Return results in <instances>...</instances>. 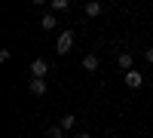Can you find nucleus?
Instances as JSON below:
<instances>
[{"label": "nucleus", "instance_id": "f257e3e1", "mask_svg": "<svg viewBox=\"0 0 153 138\" xmlns=\"http://www.w3.org/2000/svg\"><path fill=\"white\" fill-rule=\"evenodd\" d=\"M71 46H74V31H65V34H58L55 52H58V55H68V52H71Z\"/></svg>", "mask_w": 153, "mask_h": 138}, {"label": "nucleus", "instance_id": "f03ea898", "mask_svg": "<svg viewBox=\"0 0 153 138\" xmlns=\"http://www.w3.org/2000/svg\"><path fill=\"white\" fill-rule=\"evenodd\" d=\"M31 74H34V80H46L49 61H46V58H34V61H31Z\"/></svg>", "mask_w": 153, "mask_h": 138}, {"label": "nucleus", "instance_id": "7ed1b4c3", "mask_svg": "<svg viewBox=\"0 0 153 138\" xmlns=\"http://www.w3.org/2000/svg\"><path fill=\"white\" fill-rule=\"evenodd\" d=\"M126 86H129V89H141L144 86V74L141 71H129L126 74Z\"/></svg>", "mask_w": 153, "mask_h": 138}, {"label": "nucleus", "instance_id": "20e7f679", "mask_svg": "<svg viewBox=\"0 0 153 138\" xmlns=\"http://www.w3.org/2000/svg\"><path fill=\"white\" fill-rule=\"evenodd\" d=\"M132 61H135V58H132V52H120V55H117V65H120L126 74L132 71Z\"/></svg>", "mask_w": 153, "mask_h": 138}, {"label": "nucleus", "instance_id": "39448f33", "mask_svg": "<svg viewBox=\"0 0 153 138\" xmlns=\"http://www.w3.org/2000/svg\"><path fill=\"white\" fill-rule=\"evenodd\" d=\"M83 9H86V16H89V19H95V16H101V9H104V6H101L98 0H89Z\"/></svg>", "mask_w": 153, "mask_h": 138}, {"label": "nucleus", "instance_id": "423d86ee", "mask_svg": "<svg viewBox=\"0 0 153 138\" xmlns=\"http://www.w3.org/2000/svg\"><path fill=\"white\" fill-rule=\"evenodd\" d=\"M83 68H86L89 74H95V71H98V55H86V58H83Z\"/></svg>", "mask_w": 153, "mask_h": 138}, {"label": "nucleus", "instance_id": "0eeeda50", "mask_svg": "<svg viewBox=\"0 0 153 138\" xmlns=\"http://www.w3.org/2000/svg\"><path fill=\"white\" fill-rule=\"evenodd\" d=\"M31 95H46V80H31Z\"/></svg>", "mask_w": 153, "mask_h": 138}, {"label": "nucleus", "instance_id": "6e6552de", "mask_svg": "<svg viewBox=\"0 0 153 138\" xmlns=\"http://www.w3.org/2000/svg\"><path fill=\"white\" fill-rule=\"evenodd\" d=\"M58 126L65 129V132H71V129L76 126V117H74V114H65V117H61V123H58Z\"/></svg>", "mask_w": 153, "mask_h": 138}, {"label": "nucleus", "instance_id": "1a4fd4ad", "mask_svg": "<svg viewBox=\"0 0 153 138\" xmlns=\"http://www.w3.org/2000/svg\"><path fill=\"white\" fill-rule=\"evenodd\" d=\"M46 138H65V129H61V126H49L46 129Z\"/></svg>", "mask_w": 153, "mask_h": 138}, {"label": "nucleus", "instance_id": "9d476101", "mask_svg": "<svg viewBox=\"0 0 153 138\" xmlns=\"http://www.w3.org/2000/svg\"><path fill=\"white\" fill-rule=\"evenodd\" d=\"M52 9H55V12H65V9H71V0H52Z\"/></svg>", "mask_w": 153, "mask_h": 138}, {"label": "nucleus", "instance_id": "9b49d317", "mask_svg": "<svg viewBox=\"0 0 153 138\" xmlns=\"http://www.w3.org/2000/svg\"><path fill=\"white\" fill-rule=\"evenodd\" d=\"M40 25H43V31H52L58 22H55V16H43V22H40Z\"/></svg>", "mask_w": 153, "mask_h": 138}, {"label": "nucleus", "instance_id": "f8f14e48", "mask_svg": "<svg viewBox=\"0 0 153 138\" xmlns=\"http://www.w3.org/2000/svg\"><path fill=\"white\" fill-rule=\"evenodd\" d=\"M144 58H147V61H153V46H147V49H144Z\"/></svg>", "mask_w": 153, "mask_h": 138}, {"label": "nucleus", "instance_id": "ddd939ff", "mask_svg": "<svg viewBox=\"0 0 153 138\" xmlns=\"http://www.w3.org/2000/svg\"><path fill=\"white\" fill-rule=\"evenodd\" d=\"M74 138H89V132H76V135H74Z\"/></svg>", "mask_w": 153, "mask_h": 138}, {"label": "nucleus", "instance_id": "4468645a", "mask_svg": "<svg viewBox=\"0 0 153 138\" xmlns=\"http://www.w3.org/2000/svg\"><path fill=\"white\" fill-rule=\"evenodd\" d=\"M113 138H120V135H113Z\"/></svg>", "mask_w": 153, "mask_h": 138}]
</instances>
